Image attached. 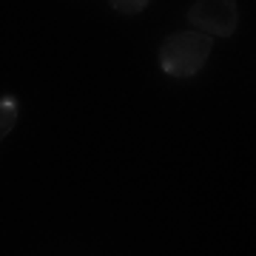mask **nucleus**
<instances>
[{
  "instance_id": "2",
  "label": "nucleus",
  "mask_w": 256,
  "mask_h": 256,
  "mask_svg": "<svg viewBox=\"0 0 256 256\" xmlns=\"http://www.w3.org/2000/svg\"><path fill=\"white\" fill-rule=\"evenodd\" d=\"M188 23L194 32L214 37H230L236 32L239 12L234 0H196L188 9Z\"/></svg>"
},
{
  "instance_id": "3",
  "label": "nucleus",
  "mask_w": 256,
  "mask_h": 256,
  "mask_svg": "<svg viewBox=\"0 0 256 256\" xmlns=\"http://www.w3.org/2000/svg\"><path fill=\"white\" fill-rule=\"evenodd\" d=\"M18 117H20V102L14 94H6L0 97V142L12 134V128L18 126Z\"/></svg>"
},
{
  "instance_id": "4",
  "label": "nucleus",
  "mask_w": 256,
  "mask_h": 256,
  "mask_svg": "<svg viewBox=\"0 0 256 256\" xmlns=\"http://www.w3.org/2000/svg\"><path fill=\"white\" fill-rule=\"evenodd\" d=\"M148 6H151L148 0H111V9L120 12V14H140Z\"/></svg>"
},
{
  "instance_id": "1",
  "label": "nucleus",
  "mask_w": 256,
  "mask_h": 256,
  "mask_svg": "<svg viewBox=\"0 0 256 256\" xmlns=\"http://www.w3.org/2000/svg\"><path fill=\"white\" fill-rule=\"evenodd\" d=\"M214 40L208 34H200L194 28L185 32H174L160 43V68L168 77H194L202 72V66L208 63Z\"/></svg>"
}]
</instances>
